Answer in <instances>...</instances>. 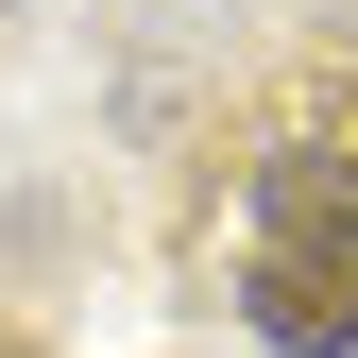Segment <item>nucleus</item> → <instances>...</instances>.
<instances>
[{"instance_id": "1", "label": "nucleus", "mask_w": 358, "mask_h": 358, "mask_svg": "<svg viewBox=\"0 0 358 358\" xmlns=\"http://www.w3.org/2000/svg\"><path fill=\"white\" fill-rule=\"evenodd\" d=\"M256 341L341 358V341H358V256H256Z\"/></svg>"}]
</instances>
